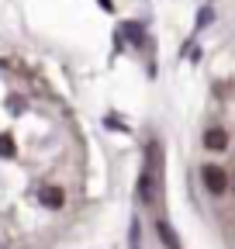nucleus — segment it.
<instances>
[{
	"instance_id": "f257e3e1",
	"label": "nucleus",
	"mask_w": 235,
	"mask_h": 249,
	"mask_svg": "<svg viewBox=\"0 0 235 249\" xmlns=\"http://www.w3.org/2000/svg\"><path fill=\"white\" fill-rule=\"evenodd\" d=\"M204 183H208L211 194H225V191H228V173H225L221 166L208 163V166H204Z\"/></svg>"
},
{
	"instance_id": "f03ea898",
	"label": "nucleus",
	"mask_w": 235,
	"mask_h": 249,
	"mask_svg": "<svg viewBox=\"0 0 235 249\" xmlns=\"http://www.w3.org/2000/svg\"><path fill=\"white\" fill-rule=\"evenodd\" d=\"M156 177H152V166H145V173H142V180H138V201L142 204H149L152 197H156Z\"/></svg>"
},
{
	"instance_id": "7ed1b4c3",
	"label": "nucleus",
	"mask_w": 235,
	"mask_h": 249,
	"mask_svg": "<svg viewBox=\"0 0 235 249\" xmlns=\"http://www.w3.org/2000/svg\"><path fill=\"white\" fill-rule=\"evenodd\" d=\"M204 145H208V149H225L228 145V132L225 128H211L208 135H204Z\"/></svg>"
},
{
	"instance_id": "20e7f679",
	"label": "nucleus",
	"mask_w": 235,
	"mask_h": 249,
	"mask_svg": "<svg viewBox=\"0 0 235 249\" xmlns=\"http://www.w3.org/2000/svg\"><path fill=\"white\" fill-rule=\"evenodd\" d=\"M121 31H125V35H128V38H132L135 45H142V38H145V35H142V24H135V21L121 24Z\"/></svg>"
},
{
	"instance_id": "39448f33",
	"label": "nucleus",
	"mask_w": 235,
	"mask_h": 249,
	"mask_svg": "<svg viewBox=\"0 0 235 249\" xmlns=\"http://www.w3.org/2000/svg\"><path fill=\"white\" fill-rule=\"evenodd\" d=\"M159 235H163L166 249H180V242H176V235H173V229H169L166 222H159Z\"/></svg>"
},
{
	"instance_id": "423d86ee",
	"label": "nucleus",
	"mask_w": 235,
	"mask_h": 249,
	"mask_svg": "<svg viewBox=\"0 0 235 249\" xmlns=\"http://www.w3.org/2000/svg\"><path fill=\"white\" fill-rule=\"evenodd\" d=\"M49 208H59V204H63V191H45V197H42Z\"/></svg>"
},
{
	"instance_id": "0eeeda50",
	"label": "nucleus",
	"mask_w": 235,
	"mask_h": 249,
	"mask_svg": "<svg viewBox=\"0 0 235 249\" xmlns=\"http://www.w3.org/2000/svg\"><path fill=\"white\" fill-rule=\"evenodd\" d=\"M211 18H215V11H211V7H201V14H197V28L211 24Z\"/></svg>"
},
{
	"instance_id": "6e6552de",
	"label": "nucleus",
	"mask_w": 235,
	"mask_h": 249,
	"mask_svg": "<svg viewBox=\"0 0 235 249\" xmlns=\"http://www.w3.org/2000/svg\"><path fill=\"white\" fill-rule=\"evenodd\" d=\"M11 152V139H0V156H7Z\"/></svg>"
},
{
	"instance_id": "1a4fd4ad",
	"label": "nucleus",
	"mask_w": 235,
	"mask_h": 249,
	"mask_svg": "<svg viewBox=\"0 0 235 249\" xmlns=\"http://www.w3.org/2000/svg\"><path fill=\"white\" fill-rule=\"evenodd\" d=\"M101 7H104V11H111V7H114V4H111V0H101Z\"/></svg>"
}]
</instances>
